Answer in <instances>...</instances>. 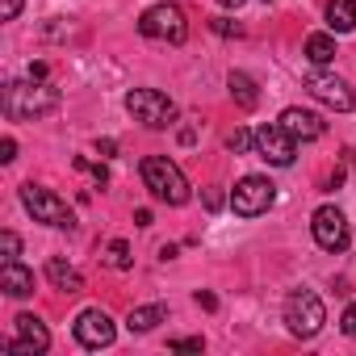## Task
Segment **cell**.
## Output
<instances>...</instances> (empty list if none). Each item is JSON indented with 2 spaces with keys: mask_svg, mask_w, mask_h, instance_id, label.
Segmentation results:
<instances>
[{
  "mask_svg": "<svg viewBox=\"0 0 356 356\" xmlns=\"http://www.w3.org/2000/svg\"><path fill=\"white\" fill-rule=\"evenodd\" d=\"M109 264L113 268H130V243L126 239H113L109 243Z\"/></svg>",
  "mask_w": 356,
  "mask_h": 356,
  "instance_id": "44dd1931",
  "label": "cell"
},
{
  "mask_svg": "<svg viewBox=\"0 0 356 356\" xmlns=\"http://www.w3.org/2000/svg\"><path fill=\"white\" fill-rule=\"evenodd\" d=\"M310 235H314V243H318L323 252H331V256L348 252V243H352L348 218H343L335 206H318V210H314V218H310Z\"/></svg>",
  "mask_w": 356,
  "mask_h": 356,
  "instance_id": "ba28073f",
  "label": "cell"
},
{
  "mask_svg": "<svg viewBox=\"0 0 356 356\" xmlns=\"http://www.w3.org/2000/svg\"><path fill=\"white\" fill-rule=\"evenodd\" d=\"M0 289H5L9 298H30L34 293V273L22 260H5L0 264Z\"/></svg>",
  "mask_w": 356,
  "mask_h": 356,
  "instance_id": "5bb4252c",
  "label": "cell"
},
{
  "mask_svg": "<svg viewBox=\"0 0 356 356\" xmlns=\"http://www.w3.org/2000/svg\"><path fill=\"white\" fill-rule=\"evenodd\" d=\"M97 151H101V155H113V151H118V143H113V138H97Z\"/></svg>",
  "mask_w": 356,
  "mask_h": 356,
  "instance_id": "4dcf8cb0",
  "label": "cell"
},
{
  "mask_svg": "<svg viewBox=\"0 0 356 356\" xmlns=\"http://www.w3.org/2000/svg\"><path fill=\"white\" fill-rule=\"evenodd\" d=\"M0 248H5V260H17L22 256V239L13 231H0Z\"/></svg>",
  "mask_w": 356,
  "mask_h": 356,
  "instance_id": "cb8c5ba5",
  "label": "cell"
},
{
  "mask_svg": "<svg viewBox=\"0 0 356 356\" xmlns=\"http://www.w3.org/2000/svg\"><path fill=\"white\" fill-rule=\"evenodd\" d=\"M210 30H214V34H222V38H239V34H243V26H239V22H231V17H214V22H210Z\"/></svg>",
  "mask_w": 356,
  "mask_h": 356,
  "instance_id": "7402d4cb",
  "label": "cell"
},
{
  "mask_svg": "<svg viewBox=\"0 0 356 356\" xmlns=\"http://www.w3.org/2000/svg\"><path fill=\"white\" fill-rule=\"evenodd\" d=\"M327 26L335 34L356 30V0H327Z\"/></svg>",
  "mask_w": 356,
  "mask_h": 356,
  "instance_id": "ac0fdd59",
  "label": "cell"
},
{
  "mask_svg": "<svg viewBox=\"0 0 356 356\" xmlns=\"http://www.w3.org/2000/svg\"><path fill=\"white\" fill-rule=\"evenodd\" d=\"M22 13V0H0V22H17Z\"/></svg>",
  "mask_w": 356,
  "mask_h": 356,
  "instance_id": "484cf974",
  "label": "cell"
},
{
  "mask_svg": "<svg viewBox=\"0 0 356 356\" xmlns=\"http://www.w3.org/2000/svg\"><path fill=\"white\" fill-rule=\"evenodd\" d=\"M168 348H172V352H202L206 339H202V335H181V339H172Z\"/></svg>",
  "mask_w": 356,
  "mask_h": 356,
  "instance_id": "603a6c76",
  "label": "cell"
},
{
  "mask_svg": "<svg viewBox=\"0 0 356 356\" xmlns=\"http://www.w3.org/2000/svg\"><path fill=\"white\" fill-rule=\"evenodd\" d=\"M227 84H231V97H235L239 109H256V105H260V88H256V80H252L248 72H231Z\"/></svg>",
  "mask_w": 356,
  "mask_h": 356,
  "instance_id": "e0dca14e",
  "label": "cell"
},
{
  "mask_svg": "<svg viewBox=\"0 0 356 356\" xmlns=\"http://www.w3.org/2000/svg\"><path fill=\"white\" fill-rule=\"evenodd\" d=\"M0 105H5L9 122H38L59 109V88H51L47 80H30V84L9 80L0 88Z\"/></svg>",
  "mask_w": 356,
  "mask_h": 356,
  "instance_id": "6da1fadb",
  "label": "cell"
},
{
  "mask_svg": "<svg viewBox=\"0 0 356 356\" xmlns=\"http://www.w3.org/2000/svg\"><path fill=\"white\" fill-rule=\"evenodd\" d=\"M22 206H26V210L34 214V222H42V227H55V231H72V227H76L72 206H67L59 193L42 189V185H22Z\"/></svg>",
  "mask_w": 356,
  "mask_h": 356,
  "instance_id": "5b68a950",
  "label": "cell"
},
{
  "mask_svg": "<svg viewBox=\"0 0 356 356\" xmlns=\"http://www.w3.org/2000/svg\"><path fill=\"white\" fill-rule=\"evenodd\" d=\"M13 323H17V339L0 343L5 352H13V356H42L51 348V331H47V323L38 314H17Z\"/></svg>",
  "mask_w": 356,
  "mask_h": 356,
  "instance_id": "30bf717a",
  "label": "cell"
},
{
  "mask_svg": "<svg viewBox=\"0 0 356 356\" xmlns=\"http://www.w3.org/2000/svg\"><path fill=\"white\" fill-rule=\"evenodd\" d=\"M134 227H151V210H134Z\"/></svg>",
  "mask_w": 356,
  "mask_h": 356,
  "instance_id": "d6a6232c",
  "label": "cell"
},
{
  "mask_svg": "<svg viewBox=\"0 0 356 356\" xmlns=\"http://www.w3.org/2000/svg\"><path fill=\"white\" fill-rule=\"evenodd\" d=\"M306 92H310L314 101L331 105L335 113H348V109L356 105V97H352V88H348V80H339V76H331V72H310V76H306Z\"/></svg>",
  "mask_w": 356,
  "mask_h": 356,
  "instance_id": "8fae6325",
  "label": "cell"
},
{
  "mask_svg": "<svg viewBox=\"0 0 356 356\" xmlns=\"http://www.w3.org/2000/svg\"><path fill=\"white\" fill-rule=\"evenodd\" d=\"M126 109H130L134 122H143L151 130H163V126L176 122V101L168 92H159V88H130L126 92Z\"/></svg>",
  "mask_w": 356,
  "mask_h": 356,
  "instance_id": "8992f818",
  "label": "cell"
},
{
  "mask_svg": "<svg viewBox=\"0 0 356 356\" xmlns=\"http://www.w3.org/2000/svg\"><path fill=\"white\" fill-rule=\"evenodd\" d=\"M76 339L84 343V348H109L113 339H118V327H113V318L101 310V306H88V310H80V318H76Z\"/></svg>",
  "mask_w": 356,
  "mask_h": 356,
  "instance_id": "7c38bea8",
  "label": "cell"
},
{
  "mask_svg": "<svg viewBox=\"0 0 356 356\" xmlns=\"http://www.w3.org/2000/svg\"><path fill=\"white\" fill-rule=\"evenodd\" d=\"M47 277H51V285L63 289V293H80V289H84V277H80L63 256H51V260H47Z\"/></svg>",
  "mask_w": 356,
  "mask_h": 356,
  "instance_id": "9a60e30c",
  "label": "cell"
},
{
  "mask_svg": "<svg viewBox=\"0 0 356 356\" xmlns=\"http://www.w3.org/2000/svg\"><path fill=\"white\" fill-rule=\"evenodd\" d=\"M243 5V0H222V9H239Z\"/></svg>",
  "mask_w": 356,
  "mask_h": 356,
  "instance_id": "836d02e7",
  "label": "cell"
},
{
  "mask_svg": "<svg viewBox=\"0 0 356 356\" xmlns=\"http://www.w3.org/2000/svg\"><path fill=\"white\" fill-rule=\"evenodd\" d=\"M76 168H80V172H92V176H97V185H109V172H105V163H88V159L80 155V159H76Z\"/></svg>",
  "mask_w": 356,
  "mask_h": 356,
  "instance_id": "d4e9b609",
  "label": "cell"
},
{
  "mask_svg": "<svg viewBox=\"0 0 356 356\" xmlns=\"http://www.w3.org/2000/svg\"><path fill=\"white\" fill-rule=\"evenodd\" d=\"M163 318H168V306L151 302V306H134V310L126 314V327H130L134 335H147V331H155V327H159Z\"/></svg>",
  "mask_w": 356,
  "mask_h": 356,
  "instance_id": "2e32d148",
  "label": "cell"
},
{
  "mask_svg": "<svg viewBox=\"0 0 356 356\" xmlns=\"http://www.w3.org/2000/svg\"><path fill=\"white\" fill-rule=\"evenodd\" d=\"M30 80H47V63H30Z\"/></svg>",
  "mask_w": 356,
  "mask_h": 356,
  "instance_id": "1f68e13d",
  "label": "cell"
},
{
  "mask_svg": "<svg viewBox=\"0 0 356 356\" xmlns=\"http://www.w3.org/2000/svg\"><path fill=\"white\" fill-rule=\"evenodd\" d=\"M281 126H285L298 143H314V138H323V134H327V122H323L318 113L302 109V105H289V109L281 113Z\"/></svg>",
  "mask_w": 356,
  "mask_h": 356,
  "instance_id": "4fadbf2b",
  "label": "cell"
},
{
  "mask_svg": "<svg viewBox=\"0 0 356 356\" xmlns=\"http://www.w3.org/2000/svg\"><path fill=\"white\" fill-rule=\"evenodd\" d=\"M0 159H5V163H13V159H17V143H13V138L0 143Z\"/></svg>",
  "mask_w": 356,
  "mask_h": 356,
  "instance_id": "83f0119b",
  "label": "cell"
},
{
  "mask_svg": "<svg viewBox=\"0 0 356 356\" xmlns=\"http://www.w3.org/2000/svg\"><path fill=\"white\" fill-rule=\"evenodd\" d=\"M138 172H143L147 193H151L155 202H163V206H185V202L193 197V189H189V181H185V172L176 168L168 155H147V159L138 163Z\"/></svg>",
  "mask_w": 356,
  "mask_h": 356,
  "instance_id": "7a4b0ae2",
  "label": "cell"
},
{
  "mask_svg": "<svg viewBox=\"0 0 356 356\" xmlns=\"http://www.w3.org/2000/svg\"><path fill=\"white\" fill-rule=\"evenodd\" d=\"M206 210H222V189H206Z\"/></svg>",
  "mask_w": 356,
  "mask_h": 356,
  "instance_id": "f1b7e54d",
  "label": "cell"
},
{
  "mask_svg": "<svg viewBox=\"0 0 356 356\" xmlns=\"http://www.w3.org/2000/svg\"><path fill=\"white\" fill-rule=\"evenodd\" d=\"M256 155L268 159L273 168H289V163L298 159V138H293L281 122H268V126L256 130Z\"/></svg>",
  "mask_w": 356,
  "mask_h": 356,
  "instance_id": "9c48e42d",
  "label": "cell"
},
{
  "mask_svg": "<svg viewBox=\"0 0 356 356\" xmlns=\"http://www.w3.org/2000/svg\"><path fill=\"white\" fill-rule=\"evenodd\" d=\"M197 306H206V310H218V298H214L210 289H197Z\"/></svg>",
  "mask_w": 356,
  "mask_h": 356,
  "instance_id": "f546056e",
  "label": "cell"
},
{
  "mask_svg": "<svg viewBox=\"0 0 356 356\" xmlns=\"http://www.w3.org/2000/svg\"><path fill=\"white\" fill-rule=\"evenodd\" d=\"M273 202H277V185L268 176H243V181L231 189V210L239 218H260V214H268Z\"/></svg>",
  "mask_w": 356,
  "mask_h": 356,
  "instance_id": "52a82bcc",
  "label": "cell"
},
{
  "mask_svg": "<svg viewBox=\"0 0 356 356\" xmlns=\"http://www.w3.org/2000/svg\"><path fill=\"white\" fill-rule=\"evenodd\" d=\"M138 34L151 38V42H172V47H181L189 38V22H185V9L181 5H151L143 17H138Z\"/></svg>",
  "mask_w": 356,
  "mask_h": 356,
  "instance_id": "277c9868",
  "label": "cell"
},
{
  "mask_svg": "<svg viewBox=\"0 0 356 356\" xmlns=\"http://www.w3.org/2000/svg\"><path fill=\"white\" fill-rule=\"evenodd\" d=\"M323 323H327V306H323V298L314 289H293L285 298V327H289V335L314 339L323 331Z\"/></svg>",
  "mask_w": 356,
  "mask_h": 356,
  "instance_id": "3957f363",
  "label": "cell"
},
{
  "mask_svg": "<svg viewBox=\"0 0 356 356\" xmlns=\"http://www.w3.org/2000/svg\"><path fill=\"white\" fill-rule=\"evenodd\" d=\"M339 327H343V335H356V302L343 310V318H339Z\"/></svg>",
  "mask_w": 356,
  "mask_h": 356,
  "instance_id": "4316f807",
  "label": "cell"
},
{
  "mask_svg": "<svg viewBox=\"0 0 356 356\" xmlns=\"http://www.w3.org/2000/svg\"><path fill=\"white\" fill-rule=\"evenodd\" d=\"M227 147H231L235 155H248V151H256V134H252V130H235V134L227 138Z\"/></svg>",
  "mask_w": 356,
  "mask_h": 356,
  "instance_id": "ffe728a7",
  "label": "cell"
},
{
  "mask_svg": "<svg viewBox=\"0 0 356 356\" xmlns=\"http://www.w3.org/2000/svg\"><path fill=\"white\" fill-rule=\"evenodd\" d=\"M306 59L318 63V67H327V63L335 59V38H331V34H310V38H306Z\"/></svg>",
  "mask_w": 356,
  "mask_h": 356,
  "instance_id": "d6986e66",
  "label": "cell"
}]
</instances>
